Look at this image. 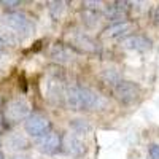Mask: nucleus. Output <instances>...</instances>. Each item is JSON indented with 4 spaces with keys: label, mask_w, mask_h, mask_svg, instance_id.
<instances>
[{
    "label": "nucleus",
    "mask_w": 159,
    "mask_h": 159,
    "mask_svg": "<svg viewBox=\"0 0 159 159\" xmlns=\"http://www.w3.org/2000/svg\"><path fill=\"white\" fill-rule=\"evenodd\" d=\"M64 103L70 110H75V111H89V110H97L103 107L105 100L96 91L80 86V84H72V86H67Z\"/></svg>",
    "instance_id": "nucleus-1"
},
{
    "label": "nucleus",
    "mask_w": 159,
    "mask_h": 159,
    "mask_svg": "<svg viewBox=\"0 0 159 159\" xmlns=\"http://www.w3.org/2000/svg\"><path fill=\"white\" fill-rule=\"evenodd\" d=\"M111 91H113L115 99H118L124 105L134 103L142 94V89L137 83L129 81V80H121V78L116 80V81L111 84Z\"/></svg>",
    "instance_id": "nucleus-2"
},
{
    "label": "nucleus",
    "mask_w": 159,
    "mask_h": 159,
    "mask_svg": "<svg viewBox=\"0 0 159 159\" xmlns=\"http://www.w3.org/2000/svg\"><path fill=\"white\" fill-rule=\"evenodd\" d=\"M3 22L7 27L13 30V34H19V35H30L35 29L32 19L25 13H21V11L7 13L3 18Z\"/></svg>",
    "instance_id": "nucleus-3"
},
{
    "label": "nucleus",
    "mask_w": 159,
    "mask_h": 159,
    "mask_svg": "<svg viewBox=\"0 0 159 159\" xmlns=\"http://www.w3.org/2000/svg\"><path fill=\"white\" fill-rule=\"evenodd\" d=\"M24 127H25V132L35 139H42L52 130V124L49 121V118L42 113H30V116L25 119Z\"/></svg>",
    "instance_id": "nucleus-4"
},
{
    "label": "nucleus",
    "mask_w": 159,
    "mask_h": 159,
    "mask_svg": "<svg viewBox=\"0 0 159 159\" xmlns=\"http://www.w3.org/2000/svg\"><path fill=\"white\" fill-rule=\"evenodd\" d=\"M3 116L7 121H11V123H18L21 119H27L30 116V105L22 99L11 100L7 105Z\"/></svg>",
    "instance_id": "nucleus-5"
},
{
    "label": "nucleus",
    "mask_w": 159,
    "mask_h": 159,
    "mask_svg": "<svg viewBox=\"0 0 159 159\" xmlns=\"http://www.w3.org/2000/svg\"><path fill=\"white\" fill-rule=\"evenodd\" d=\"M37 148L43 154H56V153H59L62 150V135L59 134V132L51 130L49 134H46L45 137L38 139Z\"/></svg>",
    "instance_id": "nucleus-6"
},
{
    "label": "nucleus",
    "mask_w": 159,
    "mask_h": 159,
    "mask_svg": "<svg viewBox=\"0 0 159 159\" xmlns=\"http://www.w3.org/2000/svg\"><path fill=\"white\" fill-rule=\"evenodd\" d=\"M130 11V3L129 2H111L102 7V13L105 18L108 19H118V21H124L127 18Z\"/></svg>",
    "instance_id": "nucleus-7"
},
{
    "label": "nucleus",
    "mask_w": 159,
    "mask_h": 159,
    "mask_svg": "<svg viewBox=\"0 0 159 159\" xmlns=\"http://www.w3.org/2000/svg\"><path fill=\"white\" fill-rule=\"evenodd\" d=\"M62 148L73 157H81L86 153V143L76 134H67L62 137Z\"/></svg>",
    "instance_id": "nucleus-8"
},
{
    "label": "nucleus",
    "mask_w": 159,
    "mask_h": 159,
    "mask_svg": "<svg viewBox=\"0 0 159 159\" xmlns=\"http://www.w3.org/2000/svg\"><path fill=\"white\" fill-rule=\"evenodd\" d=\"M72 49L76 51H81V52H99V45L96 43V40H92L89 35L86 34H75L70 40V45Z\"/></svg>",
    "instance_id": "nucleus-9"
},
{
    "label": "nucleus",
    "mask_w": 159,
    "mask_h": 159,
    "mask_svg": "<svg viewBox=\"0 0 159 159\" xmlns=\"http://www.w3.org/2000/svg\"><path fill=\"white\" fill-rule=\"evenodd\" d=\"M121 45L127 49H134V51H148L151 48V40L145 35L134 34V35H127L123 38Z\"/></svg>",
    "instance_id": "nucleus-10"
},
{
    "label": "nucleus",
    "mask_w": 159,
    "mask_h": 159,
    "mask_svg": "<svg viewBox=\"0 0 159 159\" xmlns=\"http://www.w3.org/2000/svg\"><path fill=\"white\" fill-rule=\"evenodd\" d=\"M132 22L124 19V21H116L111 25H108L107 29L102 32L103 38H119V37H124L126 34H129L132 30Z\"/></svg>",
    "instance_id": "nucleus-11"
},
{
    "label": "nucleus",
    "mask_w": 159,
    "mask_h": 159,
    "mask_svg": "<svg viewBox=\"0 0 159 159\" xmlns=\"http://www.w3.org/2000/svg\"><path fill=\"white\" fill-rule=\"evenodd\" d=\"M73 51L69 45H65V43H56V45H52L51 48V57L52 59H56L57 62H69L72 61L73 57Z\"/></svg>",
    "instance_id": "nucleus-12"
},
{
    "label": "nucleus",
    "mask_w": 159,
    "mask_h": 159,
    "mask_svg": "<svg viewBox=\"0 0 159 159\" xmlns=\"http://www.w3.org/2000/svg\"><path fill=\"white\" fill-rule=\"evenodd\" d=\"M7 143H8V147L11 150H27L30 147L29 142L25 140L22 135H10Z\"/></svg>",
    "instance_id": "nucleus-13"
},
{
    "label": "nucleus",
    "mask_w": 159,
    "mask_h": 159,
    "mask_svg": "<svg viewBox=\"0 0 159 159\" xmlns=\"http://www.w3.org/2000/svg\"><path fill=\"white\" fill-rule=\"evenodd\" d=\"M72 127L75 129V134H83V132L91 129V126L84 121V119H73V121H72Z\"/></svg>",
    "instance_id": "nucleus-14"
},
{
    "label": "nucleus",
    "mask_w": 159,
    "mask_h": 159,
    "mask_svg": "<svg viewBox=\"0 0 159 159\" xmlns=\"http://www.w3.org/2000/svg\"><path fill=\"white\" fill-rule=\"evenodd\" d=\"M65 8V2H49V11L52 18H57Z\"/></svg>",
    "instance_id": "nucleus-15"
},
{
    "label": "nucleus",
    "mask_w": 159,
    "mask_h": 159,
    "mask_svg": "<svg viewBox=\"0 0 159 159\" xmlns=\"http://www.w3.org/2000/svg\"><path fill=\"white\" fill-rule=\"evenodd\" d=\"M148 151H150V156H151V159H159V145H150V148H148Z\"/></svg>",
    "instance_id": "nucleus-16"
},
{
    "label": "nucleus",
    "mask_w": 159,
    "mask_h": 159,
    "mask_svg": "<svg viewBox=\"0 0 159 159\" xmlns=\"http://www.w3.org/2000/svg\"><path fill=\"white\" fill-rule=\"evenodd\" d=\"M0 5L8 7V8H13V7L21 5V2H19V0H0Z\"/></svg>",
    "instance_id": "nucleus-17"
},
{
    "label": "nucleus",
    "mask_w": 159,
    "mask_h": 159,
    "mask_svg": "<svg viewBox=\"0 0 159 159\" xmlns=\"http://www.w3.org/2000/svg\"><path fill=\"white\" fill-rule=\"evenodd\" d=\"M8 129V121L5 119V116L0 113V134H2V132H5Z\"/></svg>",
    "instance_id": "nucleus-18"
},
{
    "label": "nucleus",
    "mask_w": 159,
    "mask_h": 159,
    "mask_svg": "<svg viewBox=\"0 0 159 159\" xmlns=\"http://www.w3.org/2000/svg\"><path fill=\"white\" fill-rule=\"evenodd\" d=\"M153 19H154V22H156V24H159V5L154 8V13H153Z\"/></svg>",
    "instance_id": "nucleus-19"
},
{
    "label": "nucleus",
    "mask_w": 159,
    "mask_h": 159,
    "mask_svg": "<svg viewBox=\"0 0 159 159\" xmlns=\"http://www.w3.org/2000/svg\"><path fill=\"white\" fill-rule=\"evenodd\" d=\"M15 159H30V157H24V156H19V157H15Z\"/></svg>",
    "instance_id": "nucleus-20"
},
{
    "label": "nucleus",
    "mask_w": 159,
    "mask_h": 159,
    "mask_svg": "<svg viewBox=\"0 0 159 159\" xmlns=\"http://www.w3.org/2000/svg\"><path fill=\"white\" fill-rule=\"evenodd\" d=\"M0 159H5V154H3L2 151H0Z\"/></svg>",
    "instance_id": "nucleus-21"
},
{
    "label": "nucleus",
    "mask_w": 159,
    "mask_h": 159,
    "mask_svg": "<svg viewBox=\"0 0 159 159\" xmlns=\"http://www.w3.org/2000/svg\"><path fill=\"white\" fill-rule=\"evenodd\" d=\"M2 51H3V45L0 43V54H2Z\"/></svg>",
    "instance_id": "nucleus-22"
},
{
    "label": "nucleus",
    "mask_w": 159,
    "mask_h": 159,
    "mask_svg": "<svg viewBox=\"0 0 159 159\" xmlns=\"http://www.w3.org/2000/svg\"><path fill=\"white\" fill-rule=\"evenodd\" d=\"M2 103H3V100H2V97H0V107H2Z\"/></svg>",
    "instance_id": "nucleus-23"
},
{
    "label": "nucleus",
    "mask_w": 159,
    "mask_h": 159,
    "mask_svg": "<svg viewBox=\"0 0 159 159\" xmlns=\"http://www.w3.org/2000/svg\"><path fill=\"white\" fill-rule=\"evenodd\" d=\"M0 145H2V142H0Z\"/></svg>",
    "instance_id": "nucleus-24"
}]
</instances>
